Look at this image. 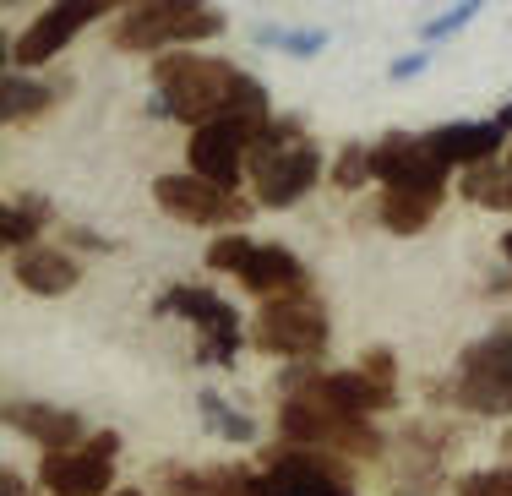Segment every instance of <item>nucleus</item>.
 I'll return each mask as SVG.
<instances>
[{"label": "nucleus", "mask_w": 512, "mask_h": 496, "mask_svg": "<svg viewBox=\"0 0 512 496\" xmlns=\"http://www.w3.org/2000/svg\"><path fill=\"white\" fill-rule=\"evenodd\" d=\"M153 88L158 104L153 110H169L186 126H207V120H224V115H256L267 120V93L262 82L246 77L240 66L197 50H175V55H158L153 60Z\"/></svg>", "instance_id": "nucleus-1"}, {"label": "nucleus", "mask_w": 512, "mask_h": 496, "mask_svg": "<svg viewBox=\"0 0 512 496\" xmlns=\"http://www.w3.org/2000/svg\"><path fill=\"white\" fill-rule=\"evenodd\" d=\"M213 33H224V11L202 0H142V6H126L115 22V44L126 55H175Z\"/></svg>", "instance_id": "nucleus-2"}, {"label": "nucleus", "mask_w": 512, "mask_h": 496, "mask_svg": "<svg viewBox=\"0 0 512 496\" xmlns=\"http://www.w3.org/2000/svg\"><path fill=\"white\" fill-rule=\"evenodd\" d=\"M251 175H256V202L262 208H289V202H300L316 186L322 153H316V142H306L300 120H267L251 148Z\"/></svg>", "instance_id": "nucleus-3"}, {"label": "nucleus", "mask_w": 512, "mask_h": 496, "mask_svg": "<svg viewBox=\"0 0 512 496\" xmlns=\"http://www.w3.org/2000/svg\"><path fill=\"white\" fill-rule=\"evenodd\" d=\"M278 437L289 447H311V453L333 458H376L382 453V431L365 415H349L338 404H322L311 393H289L278 409Z\"/></svg>", "instance_id": "nucleus-4"}, {"label": "nucleus", "mask_w": 512, "mask_h": 496, "mask_svg": "<svg viewBox=\"0 0 512 496\" xmlns=\"http://www.w3.org/2000/svg\"><path fill=\"white\" fill-rule=\"evenodd\" d=\"M447 398L469 415H512V328H496L463 349Z\"/></svg>", "instance_id": "nucleus-5"}, {"label": "nucleus", "mask_w": 512, "mask_h": 496, "mask_svg": "<svg viewBox=\"0 0 512 496\" xmlns=\"http://www.w3.org/2000/svg\"><path fill=\"white\" fill-rule=\"evenodd\" d=\"M256 349L262 355H284V360H311L327 349V306L311 295V289H295V295H278V300H262L256 311Z\"/></svg>", "instance_id": "nucleus-6"}, {"label": "nucleus", "mask_w": 512, "mask_h": 496, "mask_svg": "<svg viewBox=\"0 0 512 496\" xmlns=\"http://www.w3.org/2000/svg\"><path fill=\"white\" fill-rule=\"evenodd\" d=\"M267 120L256 115H224V120H207V126L191 131V175L213 180V186L235 191L240 175H246V159L262 137Z\"/></svg>", "instance_id": "nucleus-7"}, {"label": "nucleus", "mask_w": 512, "mask_h": 496, "mask_svg": "<svg viewBox=\"0 0 512 496\" xmlns=\"http://www.w3.org/2000/svg\"><path fill=\"white\" fill-rule=\"evenodd\" d=\"M447 164L431 148V137H382L371 148V175L387 191H404V197H447Z\"/></svg>", "instance_id": "nucleus-8"}, {"label": "nucleus", "mask_w": 512, "mask_h": 496, "mask_svg": "<svg viewBox=\"0 0 512 496\" xmlns=\"http://www.w3.org/2000/svg\"><path fill=\"white\" fill-rule=\"evenodd\" d=\"M262 496H355V486H349L344 458L311 453V447H284L262 469Z\"/></svg>", "instance_id": "nucleus-9"}, {"label": "nucleus", "mask_w": 512, "mask_h": 496, "mask_svg": "<svg viewBox=\"0 0 512 496\" xmlns=\"http://www.w3.org/2000/svg\"><path fill=\"white\" fill-rule=\"evenodd\" d=\"M153 197L169 219H186V224H246L251 219V202L235 197V191L213 186L202 175H158L153 180Z\"/></svg>", "instance_id": "nucleus-10"}, {"label": "nucleus", "mask_w": 512, "mask_h": 496, "mask_svg": "<svg viewBox=\"0 0 512 496\" xmlns=\"http://www.w3.org/2000/svg\"><path fill=\"white\" fill-rule=\"evenodd\" d=\"M158 311H175V317H186V322H197V333H202V349L197 355L202 360H235V349H240V317H235V306H224L218 295H207V289H191V284H180V289H169L164 300H158Z\"/></svg>", "instance_id": "nucleus-11"}, {"label": "nucleus", "mask_w": 512, "mask_h": 496, "mask_svg": "<svg viewBox=\"0 0 512 496\" xmlns=\"http://www.w3.org/2000/svg\"><path fill=\"white\" fill-rule=\"evenodd\" d=\"M99 17H104L99 0H77V6H50L44 17H33V28L22 33L17 44H11V60H17V66H44V60L60 55L82 28H88V22H99Z\"/></svg>", "instance_id": "nucleus-12"}, {"label": "nucleus", "mask_w": 512, "mask_h": 496, "mask_svg": "<svg viewBox=\"0 0 512 496\" xmlns=\"http://www.w3.org/2000/svg\"><path fill=\"white\" fill-rule=\"evenodd\" d=\"M6 426L17 431V437L39 442L44 453H77V442L88 437L82 415H71V409H55V404H33V398H17V404H6Z\"/></svg>", "instance_id": "nucleus-13"}, {"label": "nucleus", "mask_w": 512, "mask_h": 496, "mask_svg": "<svg viewBox=\"0 0 512 496\" xmlns=\"http://www.w3.org/2000/svg\"><path fill=\"white\" fill-rule=\"evenodd\" d=\"M109 480H115V464L93 447L82 453H44L39 464V486L50 496H104Z\"/></svg>", "instance_id": "nucleus-14"}, {"label": "nucleus", "mask_w": 512, "mask_h": 496, "mask_svg": "<svg viewBox=\"0 0 512 496\" xmlns=\"http://www.w3.org/2000/svg\"><path fill=\"white\" fill-rule=\"evenodd\" d=\"M164 496H262V475L240 464L224 469H158Z\"/></svg>", "instance_id": "nucleus-15"}, {"label": "nucleus", "mask_w": 512, "mask_h": 496, "mask_svg": "<svg viewBox=\"0 0 512 496\" xmlns=\"http://www.w3.org/2000/svg\"><path fill=\"white\" fill-rule=\"evenodd\" d=\"M431 148L442 153L453 169L491 164V153L502 148V126H496V120H453V126H436L431 131Z\"/></svg>", "instance_id": "nucleus-16"}, {"label": "nucleus", "mask_w": 512, "mask_h": 496, "mask_svg": "<svg viewBox=\"0 0 512 496\" xmlns=\"http://www.w3.org/2000/svg\"><path fill=\"white\" fill-rule=\"evenodd\" d=\"M240 284L251 289V295L262 300H278V295H295V289H311L306 284V268H300V257L289 246H256L246 273H240Z\"/></svg>", "instance_id": "nucleus-17"}, {"label": "nucleus", "mask_w": 512, "mask_h": 496, "mask_svg": "<svg viewBox=\"0 0 512 496\" xmlns=\"http://www.w3.org/2000/svg\"><path fill=\"white\" fill-rule=\"evenodd\" d=\"M77 257L71 251H55V246H33L17 257V284L33 289V295H66V289H77Z\"/></svg>", "instance_id": "nucleus-18"}, {"label": "nucleus", "mask_w": 512, "mask_h": 496, "mask_svg": "<svg viewBox=\"0 0 512 496\" xmlns=\"http://www.w3.org/2000/svg\"><path fill=\"white\" fill-rule=\"evenodd\" d=\"M44 224H50V202H39V197H22V202H11V208H0V240H6L17 257L39 246Z\"/></svg>", "instance_id": "nucleus-19"}, {"label": "nucleus", "mask_w": 512, "mask_h": 496, "mask_svg": "<svg viewBox=\"0 0 512 496\" xmlns=\"http://www.w3.org/2000/svg\"><path fill=\"white\" fill-rule=\"evenodd\" d=\"M60 99V88L50 82H33V77H6V88H0V110H6V126H22V120H33L39 110H50Z\"/></svg>", "instance_id": "nucleus-20"}, {"label": "nucleus", "mask_w": 512, "mask_h": 496, "mask_svg": "<svg viewBox=\"0 0 512 496\" xmlns=\"http://www.w3.org/2000/svg\"><path fill=\"white\" fill-rule=\"evenodd\" d=\"M463 197L485 202V208H512V169L507 164H474L463 169Z\"/></svg>", "instance_id": "nucleus-21"}, {"label": "nucleus", "mask_w": 512, "mask_h": 496, "mask_svg": "<svg viewBox=\"0 0 512 496\" xmlns=\"http://www.w3.org/2000/svg\"><path fill=\"white\" fill-rule=\"evenodd\" d=\"M436 208H442L436 197H404V191H387L382 197V224L393 229V235H420V229L436 219Z\"/></svg>", "instance_id": "nucleus-22"}, {"label": "nucleus", "mask_w": 512, "mask_h": 496, "mask_svg": "<svg viewBox=\"0 0 512 496\" xmlns=\"http://www.w3.org/2000/svg\"><path fill=\"white\" fill-rule=\"evenodd\" d=\"M197 409H202V426L213 431V437H229V442H251V437H256V420L240 415L235 404H224L213 387H207V393L197 398Z\"/></svg>", "instance_id": "nucleus-23"}, {"label": "nucleus", "mask_w": 512, "mask_h": 496, "mask_svg": "<svg viewBox=\"0 0 512 496\" xmlns=\"http://www.w3.org/2000/svg\"><path fill=\"white\" fill-rule=\"evenodd\" d=\"M251 240L246 235H218L213 240V246H207V268H213V273H246V262H251Z\"/></svg>", "instance_id": "nucleus-24"}, {"label": "nucleus", "mask_w": 512, "mask_h": 496, "mask_svg": "<svg viewBox=\"0 0 512 496\" xmlns=\"http://www.w3.org/2000/svg\"><path fill=\"white\" fill-rule=\"evenodd\" d=\"M458 496H512V464L502 469H480V475H463Z\"/></svg>", "instance_id": "nucleus-25"}, {"label": "nucleus", "mask_w": 512, "mask_h": 496, "mask_svg": "<svg viewBox=\"0 0 512 496\" xmlns=\"http://www.w3.org/2000/svg\"><path fill=\"white\" fill-rule=\"evenodd\" d=\"M333 180H338L344 191H355V186H365V180H376V175H371V148H344V153H338Z\"/></svg>", "instance_id": "nucleus-26"}, {"label": "nucleus", "mask_w": 512, "mask_h": 496, "mask_svg": "<svg viewBox=\"0 0 512 496\" xmlns=\"http://www.w3.org/2000/svg\"><path fill=\"white\" fill-rule=\"evenodd\" d=\"M262 44L267 50H284V55H322L327 33H273V28H262Z\"/></svg>", "instance_id": "nucleus-27"}, {"label": "nucleus", "mask_w": 512, "mask_h": 496, "mask_svg": "<svg viewBox=\"0 0 512 496\" xmlns=\"http://www.w3.org/2000/svg\"><path fill=\"white\" fill-rule=\"evenodd\" d=\"M463 22H474V6H453L447 17L425 22V28H420V39H425V44H442L447 33H458V28H463Z\"/></svg>", "instance_id": "nucleus-28"}, {"label": "nucleus", "mask_w": 512, "mask_h": 496, "mask_svg": "<svg viewBox=\"0 0 512 496\" xmlns=\"http://www.w3.org/2000/svg\"><path fill=\"white\" fill-rule=\"evenodd\" d=\"M360 371H365V377H376V382H387V387L398 382L393 377V355H387V349H371V355L360 360Z\"/></svg>", "instance_id": "nucleus-29"}, {"label": "nucleus", "mask_w": 512, "mask_h": 496, "mask_svg": "<svg viewBox=\"0 0 512 496\" xmlns=\"http://www.w3.org/2000/svg\"><path fill=\"white\" fill-rule=\"evenodd\" d=\"M420 71H425V55H404V60H393V82L420 77Z\"/></svg>", "instance_id": "nucleus-30"}, {"label": "nucleus", "mask_w": 512, "mask_h": 496, "mask_svg": "<svg viewBox=\"0 0 512 496\" xmlns=\"http://www.w3.org/2000/svg\"><path fill=\"white\" fill-rule=\"evenodd\" d=\"M71 246H93V251H115V240L93 235V229H71Z\"/></svg>", "instance_id": "nucleus-31"}, {"label": "nucleus", "mask_w": 512, "mask_h": 496, "mask_svg": "<svg viewBox=\"0 0 512 496\" xmlns=\"http://www.w3.org/2000/svg\"><path fill=\"white\" fill-rule=\"evenodd\" d=\"M0 496H33V491L22 486V475H11V469H6V475H0Z\"/></svg>", "instance_id": "nucleus-32"}, {"label": "nucleus", "mask_w": 512, "mask_h": 496, "mask_svg": "<svg viewBox=\"0 0 512 496\" xmlns=\"http://www.w3.org/2000/svg\"><path fill=\"white\" fill-rule=\"evenodd\" d=\"M496 126H502V131L512 126V104H507V110H502V115H496Z\"/></svg>", "instance_id": "nucleus-33"}, {"label": "nucleus", "mask_w": 512, "mask_h": 496, "mask_svg": "<svg viewBox=\"0 0 512 496\" xmlns=\"http://www.w3.org/2000/svg\"><path fill=\"white\" fill-rule=\"evenodd\" d=\"M502 257L512 262V229H507V235H502Z\"/></svg>", "instance_id": "nucleus-34"}, {"label": "nucleus", "mask_w": 512, "mask_h": 496, "mask_svg": "<svg viewBox=\"0 0 512 496\" xmlns=\"http://www.w3.org/2000/svg\"><path fill=\"white\" fill-rule=\"evenodd\" d=\"M507 458H512V431H507Z\"/></svg>", "instance_id": "nucleus-35"}, {"label": "nucleus", "mask_w": 512, "mask_h": 496, "mask_svg": "<svg viewBox=\"0 0 512 496\" xmlns=\"http://www.w3.org/2000/svg\"><path fill=\"white\" fill-rule=\"evenodd\" d=\"M115 496H137V491H115Z\"/></svg>", "instance_id": "nucleus-36"}, {"label": "nucleus", "mask_w": 512, "mask_h": 496, "mask_svg": "<svg viewBox=\"0 0 512 496\" xmlns=\"http://www.w3.org/2000/svg\"><path fill=\"white\" fill-rule=\"evenodd\" d=\"M507 169H512V153H507Z\"/></svg>", "instance_id": "nucleus-37"}]
</instances>
